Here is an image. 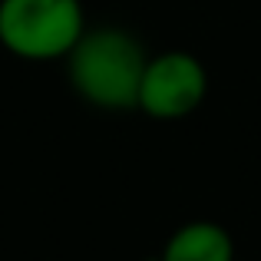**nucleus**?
Here are the masks:
<instances>
[{
  "label": "nucleus",
  "instance_id": "obj_1",
  "mask_svg": "<svg viewBox=\"0 0 261 261\" xmlns=\"http://www.w3.org/2000/svg\"><path fill=\"white\" fill-rule=\"evenodd\" d=\"M142 43L122 27H96L83 30L70 53H66V76L73 93L83 102L109 113L136 109L139 83L146 70Z\"/></svg>",
  "mask_w": 261,
  "mask_h": 261
},
{
  "label": "nucleus",
  "instance_id": "obj_2",
  "mask_svg": "<svg viewBox=\"0 0 261 261\" xmlns=\"http://www.w3.org/2000/svg\"><path fill=\"white\" fill-rule=\"evenodd\" d=\"M83 30L80 0H0V46L20 60H66Z\"/></svg>",
  "mask_w": 261,
  "mask_h": 261
},
{
  "label": "nucleus",
  "instance_id": "obj_3",
  "mask_svg": "<svg viewBox=\"0 0 261 261\" xmlns=\"http://www.w3.org/2000/svg\"><path fill=\"white\" fill-rule=\"evenodd\" d=\"M205 93H208V73L202 60L185 50H166L146 60L136 109L152 119H185L205 102Z\"/></svg>",
  "mask_w": 261,
  "mask_h": 261
},
{
  "label": "nucleus",
  "instance_id": "obj_4",
  "mask_svg": "<svg viewBox=\"0 0 261 261\" xmlns=\"http://www.w3.org/2000/svg\"><path fill=\"white\" fill-rule=\"evenodd\" d=\"M159 261H235V242L218 222H185L166 238Z\"/></svg>",
  "mask_w": 261,
  "mask_h": 261
}]
</instances>
